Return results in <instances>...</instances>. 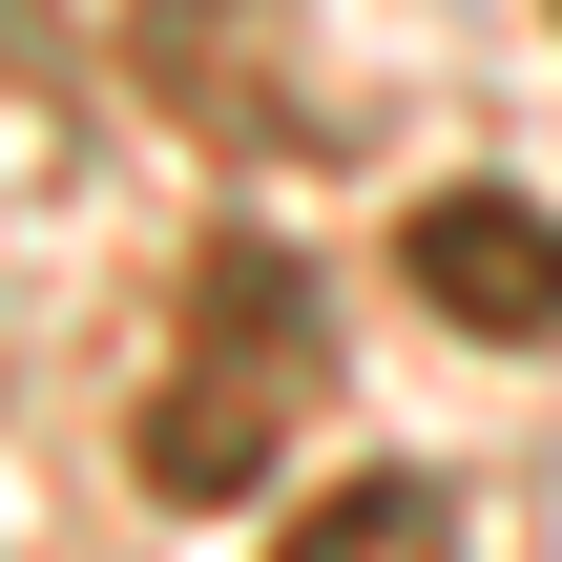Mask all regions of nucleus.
<instances>
[{"instance_id":"obj_1","label":"nucleus","mask_w":562,"mask_h":562,"mask_svg":"<svg viewBox=\"0 0 562 562\" xmlns=\"http://www.w3.org/2000/svg\"><path fill=\"white\" fill-rule=\"evenodd\" d=\"M209 313H229V355L188 334V396L146 417V480H167V501H229V480L271 459V417L313 396V271H292L271 229H229V250H209Z\"/></svg>"},{"instance_id":"obj_2","label":"nucleus","mask_w":562,"mask_h":562,"mask_svg":"<svg viewBox=\"0 0 562 562\" xmlns=\"http://www.w3.org/2000/svg\"><path fill=\"white\" fill-rule=\"evenodd\" d=\"M396 271L459 313V334H562V229L521 188H417V229H396Z\"/></svg>"}]
</instances>
